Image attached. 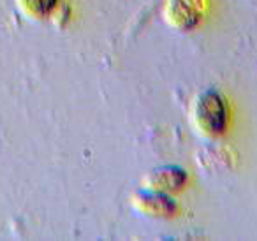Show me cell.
I'll list each match as a JSON object with an SVG mask.
<instances>
[{"mask_svg":"<svg viewBox=\"0 0 257 241\" xmlns=\"http://www.w3.org/2000/svg\"><path fill=\"white\" fill-rule=\"evenodd\" d=\"M192 122L204 138H217L225 129V106L220 95L211 90L196 97L192 104Z\"/></svg>","mask_w":257,"mask_h":241,"instance_id":"cell-1","label":"cell"}]
</instances>
